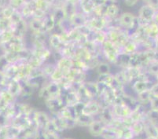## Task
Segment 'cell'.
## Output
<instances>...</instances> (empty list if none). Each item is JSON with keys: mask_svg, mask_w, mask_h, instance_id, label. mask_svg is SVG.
Returning <instances> with one entry per match:
<instances>
[{"mask_svg": "<svg viewBox=\"0 0 158 139\" xmlns=\"http://www.w3.org/2000/svg\"><path fill=\"white\" fill-rule=\"evenodd\" d=\"M135 21V16L131 13H123L120 17L119 23L123 28H131Z\"/></svg>", "mask_w": 158, "mask_h": 139, "instance_id": "1", "label": "cell"}, {"mask_svg": "<svg viewBox=\"0 0 158 139\" xmlns=\"http://www.w3.org/2000/svg\"><path fill=\"white\" fill-rule=\"evenodd\" d=\"M73 62L69 58H63L58 61L57 68L64 71L66 73V75H67L69 72L73 68Z\"/></svg>", "mask_w": 158, "mask_h": 139, "instance_id": "2", "label": "cell"}, {"mask_svg": "<svg viewBox=\"0 0 158 139\" xmlns=\"http://www.w3.org/2000/svg\"><path fill=\"white\" fill-rule=\"evenodd\" d=\"M30 28L35 32H40L44 28V21L39 18H35L30 22Z\"/></svg>", "mask_w": 158, "mask_h": 139, "instance_id": "3", "label": "cell"}, {"mask_svg": "<svg viewBox=\"0 0 158 139\" xmlns=\"http://www.w3.org/2000/svg\"><path fill=\"white\" fill-rule=\"evenodd\" d=\"M70 20H71V23L73 26L75 27H83L84 26L85 24V20H84V17L82 15H80V14L75 13L71 18H70Z\"/></svg>", "mask_w": 158, "mask_h": 139, "instance_id": "4", "label": "cell"}, {"mask_svg": "<svg viewBox=\"0 0 158 139\" xmlns=\"http://www.w3.org/2000/svg\"><path fill=\"white\" fill-rule=\"evenodd\" d=\"M106 19L103 18H94L92 21H90V26L92 27L93 28H95L97 31H100L102 28H104L105 25H106Z\"/></svg>", "mask_w": 158, "mask_h": 139, "instance_id": "5", "label": "cell"}, {"mask_svg": "<svg viewBox=\"0 0 158 139\" xmlns=\"http://www.w3.org/2000/svg\"><path fill=\"white\" fill-rule=\"evenodd\" d=\"M97 72L100 76L109 75L110 72V67L107 63H99L97 66Z\"/></svg>", "mask_w": 158, "mask_h": 139, "instance_id": "6", "label": "cell"}, {"mask_svg": "<svg viewBox=\"0 0 158 139\" xmlns=\"http://www.w3.org/2000/svg\"><path fill=\"white\" fill-rule=\"evenodd\" d=\"M51 79L53 80V81L57 83V82L58 81H61V80L64 79V76H66V73L64 72V71H62V70L59 69V68H57V67H56L54 72L51 74Z\"/></svg>", "mask_w": 158, "mask_h": 139, "instance_id": "7", "label": "cell"}, {"mask_svg": "<svg viewBox=\"0 0 158 139\" xmlns=\"http://www.w3.org/2000/svg\"><path fill=\"white\" fill-rule=\"evenodd\" d=\"M119 12V8L117 6L114 5V4H112L110 5L109 6L106 7V16L109 17V18H115L116 16H117Z\"/></svg>", "mask_w": 158, "mask_h": 139, "instance_id": "8", "label": "cell"}, {"mask_svg": "<svg viewBox=\"0 0 158 139\" xmlns=\"http://www.w3.org/2000/svg\"><path fill=\"white\" fill-rule=\"evenodd\" d=\"M44 28H46L47 31H50L54 27L55 24V19H54V16H51L47 19L44 20Z\"/></svg>", "mask_w": 158, "mask_h": 139, "instance_id": "9", "label": "cell"}, {"mask_svg": "<svg viewBox=\"0 0 158 139\" xmlns=\"http://www.w3.org/2000/svg\"><path fill=\"white\" fill-rule=\"evenodd\" d=\"M62 42V40H61V36H58L57 35H54L51 36V39H50V43H51V46L53 47H58L60 46V44Z\"/></svg>", "mask_w": 158, "mask_h": 139, "instance_id": "10", "label": "cell"}, {"mask_svg": "<svg viewBox=\"0 0 158 139\" xmlns=\"http://www.w3.org/2000/svg\"><path fill=\"white\" fill-rule=\"evenodd\" d=\"M35 7H36V9L45 11L48 8V2L47 0H36Z\"/></svg>", "mask_w": 158, "mask_h": 139, "instance_id": "11", "label": "cell"}, {"mask_svg": "<svg viewBox=\"0 0 158 139\" xmlns=\"http://www.w3.org/2000/svg\"><path fill=\"white\" fill-rule=\"evenodd\" d=\"M137 2H138V0H124L125 4L127 6H134Z\"/></svg>", "mask_w": 158, "mask_h": 139, "instance_id": "12", "label": "cell"}, {"mask_svg": "<svg viewBox=\"0 0 158 139\" xmlns=\"http://www.w3.org/2000/svg\"><path fill=\"white\" fill-rule=\"evenodd\" d=\"M67 1H69V2H75L76 3V2H77V0H67Z\"/></svg>", "mask_w": 158, "mask_h": 139, "instance_id": "13", "label": "cell"}]
</instances>
